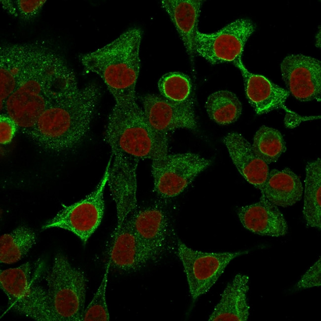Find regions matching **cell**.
<instances>
[{"label": "cell", "instance_id": "cell-1", "mask_svg": "<svg viewBox=\"0 0 321 321\" xmlns=\"http://www.w3.org/2000/svg\"><path fill=\"white\" fill-rule=\"evenodd\" d=\"M142 36L141 29L130 28L103 47L79 56L84 70L98 75L113 95L112 110L125 115L143 112L135 94Z\"/></svg>", "mask_w": 321, "mask_h": 321}, {"label": "cell", "instance_id": "cell-2", "mask_svg": "<svg viewBox=\"0 0 321 321\" xmlns=\"http://www.w3.org/2000/svg\"><path fill=\"white\" fill-rule=\"evenodd\" d=\"M101 94L91 82L50 105L24 133L47 151L60 153L77 147L89 130Z\"/></svg>", "mask_w": 321, "mask_h": 321}, {"label": "cell", "instance_id": "cell-3", "mask_svg": "<svg viewBox=\"0 0 321 321\" xmlns=\"http://www.w3.org/2000/svg\"><path fill=\"white\" fill-rule=\"evenodd\" d=\"M79 88L74 72L57 54L26 76L1 111L25 133L50 105Z\"/></svg>", "mask_w": 321, "mask_h": 321}, {"label": "cell", "instance_id": "cell-4", "mask_svg": "<svg viewBox=\"0 0 321 321\" xmlns=\"http://www.w3.org/2000/svg\"><path fill=\"white\" fill-rule=\"evenodd\" d=\"M105 139L111 150H118L138 160H152L168 153L167 134L155 130L146 120L143 111L125 115L112 110Z\"/></svg>", "mask_w": 321, "mask_h": 321}, {"label": "cell", "instance_id": "cell-5", "mask_svg": "<svg viewBox=\"0 0 321 321\" xmlns=\"http://www.w3.org/2000/svg\"><path fill=\"white\" fill-rule=\"evenodd\" d=\"M44 278L53 321H82L87 283L84 273L59 253Z\"/></svg>", "mask_w": 321, "mask_h": 321}, {"label": "cell", "instance_id": "cell-6", "mask_svg": "<svg viewBox=\"0 0 321 321\" xmlns=\"http://www.w3.org/2000/svg\"><path fill=\"white\" fill-rule=\"evenodd\" d=\"M30 262L0 272V288L8 299V310L39 321H53L46 289L37 281Z\"/></svg>", "mask_w": 321, "mask_h": 321}, {"label": "cell", "instance_id": "cell-7", "mask_svg": "<svg viewBox=\"0 0 321 321\" xmlns=\"http://www.w3.org/2000/svg\"><path fill=\"white\" fill-rule=\"evenodd\" d=\"M152 161L154 190L164 199L181 193L211 163L210 160L192 153H168Z\"/></svg>", "mask_w": 321, "mask_h": 321}, {"label": "cell", "instance_id": "cell-8", "mask_svg": "<svg viewBox=\"0 0 321 321\" xmlns=\"http://www.w3.org/2000/svg\"><path fill=\"white\" fill-rule=\"evenodd\" d=\"M108 174V165L102 178L91 193L79 201L64 206L42 227V229L57 228L66 230L86 243L100 225L103 217L104 192Z\"/></svg>", "mask_w": 321, "mask_h": 321}, {"label": "cell", "instance_id": "cell-9", "mask_svg": "<svg viewBox=\"0 0 321 321\" xmlns=\"http://www.w3.org/2000/svg\"><path fill=\"white\" fill-rule=\"evenodd\" d=\"M176 252L182 263L191 297L196 300L209 290L233 259L248 251L203 252L178 241Z\"/></svg>", "mask_w": 321, "mask_h": 321}, {"label": "cell", "instance_id": "cell-10", "mask_svg": "<svg viewBox=\"0 0 321 321\" xmlns=\"http://www.w3.org/2000/svg\"><path fill=\"white\" fill-rule=\"evenodd\" d=\"M256 26L248 19H238L216 32L201 33L197 30L195 51L212 64L234 62L241 58L244 45Z\"/></svg>", "mask_w": 321, "mask_h": 321}, {"label": "cell", "instance_id": "cell-11", "mask_svg": "<svg viewBox=\"0 0 321 321\" xmlns=\"http://www.w3.org/2000/svg\"><path fill=\"white\" fill-rule=\"evenodd\" d=\"M57 53L45 45L26 43L0 47V110L27 74Z\"/></svg>", "mask_w": 321, "mask_h": 321}, {"label": "cell", "instance_id": "cell-12", "mask_svg": "<svg viewBox=\"0 0 321 321\" xmlns=\"http://www.w3.org/2000/svg\"><path fill=\"white\" fill-rule=\"evenodd\" d=\"M112 162L108 163L107 184L115 203L117 225L137 209V168L139 160L116 149H111Z\"/></svg>", "mask_w": 321, "mask_h": 321}, {"label": "cell", "instance_id": "cell-13", "mask_svg": "<svg viewBox=\"0 0 321 321\" xmlns=\"http://www.w3.org/2000/svg\"><path fill=\"white\" fill-rule=\"evenodd\" d=\"M143 111L150 125L157 131L167 134L177 129L195 130L198 126L194 100L176 103L154 94L141 98Z\"/></svg>", "mask_w": 321, "mask_h": 321}, {"label": "cell", "instance_id": "cell-14", "mask_svg": "<svg viewBox=\"0 0 321 321\" xmlns=\"http://www.w3.org/2000/svg\"><path fill=\"white\" fill-rule=\"evenodd\" d=\"M281 71L286 87L296 99L301 102L321 101L320 60L301 54L289 55L282 61Z\"/></svg>", "mask_w": 321, "mask_h": 321}, {"label": "cell", "instance_id": "cell-15", "mask_svg": "<svg viewBox=\"0 0 321 321\" xmlns=\"http://www.w3.org/2000/svg\"><path fill=\"white\" fill-rule=\"evenodd\" d=\"M133 226L136 239L148 262L155 260L165 250L169 236V223L160 207L151 206L134 211Z\"/></svg>", "mask_w": 321, "mask_h": 321}, {"label": "cell", "instance_id": "cell-16", "mask_svg": "<svg viewBox=\"0 0 321 321\" xmlns=\"http://www.w3.org/2000/svg\"><path fill=\"white\" fill-rule=\"evenodd\" d=\"M233 63L241 73L247 99L256 114H265L279 109L284 110L287 115L295 113L285 105L289 95L288 91L263 76L249 72L241 58Z\"/></svg>", "mask_w": 321, "mask_h": 321}, {"label": "cell", "instance_id": "cell-17", "mask_svg": "<svg viewBox=\"0 0 321 321\" xmlns=\"http://www.w3.org/2000/svg\"><path fill=\"white\" fill-rule=\"evenodd\" d=\"M222 140L240 173L262 192L269 173L268 164L255 154L251 144L241 134L228 133Z\"/></svg>", "mask_w": 321, "mask_h": 321}, {"label": "cell", "instance_id": "cell-18", "mask_svg": "<svg viewBox=\"0 0 321 321\" xmlns=\"http://www.w3.org/2000/svg\"><path fill=\"white\" fill-rule=\"evenodd\" d=\"M237 214L242 226L254 234L279 237L287 233L288 225L283 214L263 195L258 202L239 208Z\"/></svg>", "mask_w": 321, "mask_h": 321}, {"label": "cell", "instance_id": "cell-19", "mask_svg": "<svg viewBox=\"0 0 321 321\" xmlns=\"http://www.w3.org/2000/svg\"><path fill=\"white\" fill-rule=\"evenodd\" d=\"M134 211L120 226L116 227L111 236L109 251L110 267L124 272L139 270L148 263L139 249L135 236Z\"/></svg>", "mask_w": 321, "mask_h": 321}, {"label": "cell", "instance_id": "cell-20", "mask_svg": "<svg viewBox=\"0 0 321 321\" xmlns=\"http://www.w3.org/2000/svg\"><path fill=\"white\" fill-rule=\"evenodd\" d=\"M202 1L163 0L162 7L168 14L183 41L192 63L195 56V38Z\"/></svg>", "mask_w": 321, "mask_h": 321}, {"label": "cell", "instance_id": "cell-21", "mask_svg": "<svg viewBox=\"0 0 321 321\" xmlns=\"http://www.w3.org/2000/svg\"><path fill=\"white\" fill-rule=\"evenodd\" d=\"M249 277L237 274L224 289L208 321H246L249 315L247 294Z\"/></svg>", "mask_w": 321, "mask_h": 321}, {"label": "cell", "instance_id": "cell-22", "mask_svg": "<svg viewBox=\"0 0 321 321\" xmlns=\"http://www.w3.org/2000/svg\"><path fill=\"white\" fill-rule=\"evenodd\" d=\"M303 187L299 177L291 169L269 171L261 195L277 206L286 207L299 201Z\"/></svg>", "mask_w": 321, "mask_h": 321}, {"label": "cell", "instance_id": "cell-23", "mask_svg": "<svg viewBox=\"0 0 321 321\" xmlns=\"http://www.w3.org/2000/svg\"><path fill=\"white\" fill-rule=\"evenodd\" d=\"M321 160L318 158L306 166L303 214L307 224L321 229Z\"/></svg>", "mask_w": 321, "mask_h": 321}, {"label": "cell", "instance_id": "cell-24", "mask_svg": "<svg viewBox=\"0 0 321 321\" xmlns=\"http://www.w3.org/2000/svg\"><path fill=\"white\" fill-rule=\"evenodd\" d=\"M36 241V235L31 228L20 226L0 238V261L12 264L22 259Z\"/></svg>", "mask_w": 321, "mask_h": 321}, {"label": "cell", "instance_id": "cell-25", "mask_svg": "<svg viewBox=\"0 0 321 321\" xmlns=\"http://www.w3.org/2000/svg\"><path fill=\"white\" fill-rule=\"evenodd\" d=\"M205 108L211 120L221 125L236 122L242 112V106L237 95L226 90H219L207 98Z\"/></svg>", "mask_w": 321, "mask_h": 321}, {"label": "cell", "instance_id": "cell-26", "mask_svg": "<svg viewBox=\"0 0 321 321\" xmlns=\"http://www.w3.org/2000/svg\"><path fill=\"white\" fill-rule=\"evenodd\" d=\"M251 145L255 154L267 164L276 162L286 150L281 133L266 125H262L256 131Z\"/></svg>", "mask_w": 321, "mask_h": 321}, {"label": "cell", "instance_id": "cell-27", "mask_svg": "<svg viewBox=\"0 0 321 321\" xmlns=\"http://www.w3.org/2000/svg\"><path fill=\"white\" fill-rule=\"evenodd\" d=\"M159 90L163 98L173 102H183L190 98L192 82L187 75L178 72L163 75L158 83Z\"/></svg>", "mask_w": 321, "mask_h": 321}, {"label": "cell", "instance_id": "cell-28", "mask_svg": "<svg viewBox=\"0 0 321 321\" xmlns=\"http://www.w3.org/2000/svg\"><path fill=\"white\" fill-rule=\"evenodd\" d=\"M110 267V262L108 260L101 283L92 300L84 310L82 321L110 320L106 295Z\"/></svg>", "mask_w": 321, "mask_h": 321}, {"label": "cell", "instance_id": "cell-29", "mask_svg": "<svg viewBox=\"0 0 321 321\" xmlns=\"http://www.w3.org/2000/svg\"><path fill=\"white\" fill-rule=\"evenodd\" d=\"M46 0H2L1 6L10 15L28 21L35 18L40 12Z\"/></svg>", "mask_w": 321, "mask_h": 321}, {"label": "cell", "instance_id": "cell-30", "mask_svg": "<svg viewBox=\"0 0 321 321\" xmlns=\"http://www.w3.org/2000/svg\"><path fill=\"white\" fill-rule=\"evenodd\" d=\"M321 285V257L305 273L296 285L298 289H304Z\"/></svg>", "mask_w": 321, "mask_h": 321}, {"label": "cell", "instance_id": "cell-31", "mask_svg": "<svg viewBox=\"0 0 321 321\" xmlns=\"http://www.w3.org/2000/svg\"><path fill=\"white\" fill-rule=\"evenodd\" d=\"M0 143L6 145L12 141L15 134L17 127L15 121L6 114L0 116Z\"/></svg>", "mask_w": 321, "mask_h": 321}]
</instances>
